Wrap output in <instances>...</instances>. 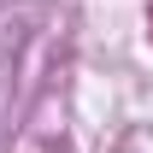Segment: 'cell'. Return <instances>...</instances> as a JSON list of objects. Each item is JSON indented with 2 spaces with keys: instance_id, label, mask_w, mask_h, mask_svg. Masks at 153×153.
Returning a JSON list of instances; mask_svg holds the SVG:
<instances>
[]
</instances>
